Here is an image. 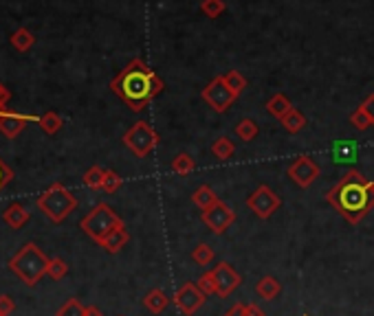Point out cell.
I'll return each instance as SVG.
<instances>
[{
    "label": "cell",
    "mask_w": 374,
    "mask_h": 316,
    "mask_svg": "<svg viewBox=\"0 0 374 316\" xmlns=\"http://www.w3.org/2000/svg\"><path fill=\"white\" fill-rule=\"evenodd\" d=\"M110 88L132 112H141L163 90V79L143 60H132L110 81Z\"/></svg>",
    "instance_id": "obj_1"
},
{
    "label": "cell",
    "mask_w": 374,
    "mask_h": 316,
    "mask_svg": "<svg viewBox=\"0 0 374 316\" xmlns=\"http://www.w3.org/2000/svg\"><path fill=\"white\" fill-rule=\"evenodd\" d=\"M328 205L337 209L350 224H359L374 207V183L366 181L361 172H348L341 181L330 189Z\"/></svg>",
    "instance_id": "obj_2"
},
{
    "label": "cell",
    "mask_w": 374,
    "mask_h": 316,
    "mask_svg": "<svg viewBox=\"0 0 374 316\" xmlns=\"http://www.w3.org/2000/svg\"><path fill=\"white\" fill-rule=\"evenodd\" d=\"M49 261L51 259L34 244V241H27V244L9 259V270H12L23 283H27V286H36V283L47 275Z\"/></svg>",
    "instance_id": "obj_3"
},
{
    "label": "cell",
    "mask_w": 374,
    "mask_h": 316,
    "mask_svg": "<svg viewBox=\"0 0 374 316\" xmlns=\"http://www.w3.org/2000/svg\"><path fill=\"white\" fill-rule=\"evenodd\" d=\"M38 209L51 220L53 224H62L75 211L77 198L73 196L62 183H53L45 194H40L36 200Z\"/></svg>",
    "instance_id": "obj_4"
},
{
    "label": "cell",
    "mask_w": 374,
    "mask_h": 316,
    "mask_svg": "<svg viewBox=\"0 0 374 316\" xmlns=\"http://www.w3.org/2000/svg\"><path fill=\"white\" fill-rule=\"evenodd\" d=\"M79 226L92 241H97L101 246V241L106 239L112 231L123 226V220L112 211V207H108L106 202H99L86 218H82Z\"/></svg>",
    "instance_id": "obj_5"
},
{
    "label": "cell",
    "mask_w": 374,
    "mask_h": 316,
    "mask_svg": "<svg viewBox=\"0 0 374 316\" xmlns=\"http://www.w3.org/2000/svg\"><path fill=\"white\" fill-rule=\"evenodd\" d=\"M157 143H159V134L145 121H137L126 134H123V145H126L137 158L150 156L154 147H157Z\"/></svg>",
    "instance_id": "obj_6"
},
{
    "label": "cell",
    "mask_w": 374,
    "mask_h": 316,
    "mask_svg": "<svg viewBox=\"0 0 374 316\" xmlns=\"http://www.w3.org/2000/svg\"><path fill=\"white\" fill-rule=\"evenodd\" d=\"M203 99L207 101V105H210L214 112L223 114V112L229 110V105L238 99V94L227 86L223 75H218L203 88Z\"/></svg>",
    "instance_id": "obj_7"
},
{
    "label": "cell",
    "mask_w": 374,
    "mask_h": 316,
    "mask_svg": "<svg viewBox=\"0 0 374 316\" xmlns=\"http://www.w3.org/2000/svg\"><path fill=\"white\" fill-rule=\"evenodd\" d=\"M279 205H282V200H279L273 189L266 185H260L255 192L247 198V207L251 209L260 220L271 218L279 209Z\"/></svg>",
    "instance_id": "obj_8"
},
{
    "label": "cell",
    "mask_w": 374,
    "mask_h": 316,
    "mask_svg": "<svg viewBox=\"0 0 374 316\" xmlns=\"http://www.w3.org/2000/svg\"><path fill=\"white\" fill-rule=\"evenodd\" d=\"M234 222H236V211L229 205H225L223 200L216 202L212 209L203 211V224L210 228L214 235L227 233V228H229Z\"/></svg>",
    "instance_id": "obj_9"
},
{
    "label": "cell",
    "mask_w": 374,
    "mask_h": 316,
    "mask_svg": "<svg viewBox=\"0 0 374 316\" xmlns=\"http://www.w3.org/2000/svg\"><path fill=\"white\" fill-rule=\"evenodd\" d=\"M172 301H174V305L179 308L185 316H194L196 312H199L203 305H205V301H207V297L205 294L199 290V286L196 283H183V286L176 290V294L172 297Z\"/></svg>",
    "instance_id": "obj_10"
},
{
    "label": "cell",
    "mask_w": 374,
    "mask_h": 316,
    "mask_svg": "<svg viewBox=\"0 0 374 316\" xmlns=\"http://www.w3.org/2000/svg\"><path fill=\"white\" fill-rule=\"evenodd\" d=\"M288 178L293 181L297 187H302V189H308L310 185H313L317 181V176H319V165L313 161L310 156H299L297 161H293L288 165V170H286Z\"/></svg>",
    "instance_id": "obj_11"
},
{
    "label": "cell",
    "mask_w": 374,
    "mask_h": 316,
    "mask_svg": "<svg viewBox=\"0 0 374 316\" xmlns=\"http://www.w3.org/2000/svg\"><path fill=\"white\" fill-rule=\"evenodd\" d=\"M214 277L218 283V297H223V299L229 297L232 292H236L242 283V277L238 275V272L232 268V263H227V261H221L214 268Z\"/></svg>",
    "instance_id": "obj_12"
},
{
    "label": "cell",
    "mask_w": 374,
    "mask_h": 316,
    "mask_svg": "<svg viewBox=\"0 0 374 316\" xmlns=\"http://www.w3.org/2000/svg\"><path fill=\"white\" fill-rule=\"evenodd\" d=\"M40 117H34V114H18L14 110H0V132H3L7 139H16V136L25 130V125L29 121L38 123Z\"/></svg>",
    "instance_id": "obj_13"
},
{
    "label": "cell",
    "mask_w": 374,
    "mask_h": 316,
    "mask_svg": "<svg viewBox=\"0 0 374 316\" xmlns=\"http://www.w3.org/2000/svg\"><path fill=\"white\" fill-rule=\"evenodd\" d=\"M3 220H5V224L9 228H23L29 222V211L23 205H20V202H12V205L5 209Z\"/></svg>",
    "instance_id": "obj_14"
},
{
    "label": "cell",
    "mask_w": 374,
    "mask_h": 316,
    "mask_svg": "<svg viewBox=\"0 0 374 316\" xmlns=\"http://www.w3.org/2000/svg\"><path fill=\"white\" fill-rule=\"evenodd\" d=\"M170 305V297L161 288H154L143 297V308L152 314H161Z\"/></svg>",
    "instance_id": "obj_15"
},
{
    "label": "cell",
    "mask_w": 374,
    "mask_h": 316,
    "mask_svg": "<svg viewBox=\"0 0 374 316\" xmlns=\"http://www.w3.org/2000/svg\"><path fill=\"white\" fill-rule=\"evenodd\" d=\"M128 239H130V235H128L126 226H119L117 231H112V233L101 241V248L110 252V255H117V252L128 244Z\"/></svg>",
    "instance_id": "obj_16"
},
{
    "label": "cell",
    "mask_w": 374,
    "mask_h": 316,
    "mask_svg": "<svg viewBox=\"0 0 374 316\" xmlns=\"http://www.w3.org/2000/svg\"><path fill=\"white\" fill-rule=\"evenodd\" d=\"M192 202L199 207L201 211H207V209H212L216 202H221V198H218L214 194V189L212 187H207V185H201L196 192L192 194Z\"/></svg>",
    "instance_id": "obj_17"
},
{
    "label": "cell",
    "mask_w": 374,
    "mask_h": 316,
    "mask_svg": "<svg viewBox=\"0 0 374 316\" xmlns=\"http://www.w3.org/2000/svg\"><path fill=\"white\" fill-rule=\"evenodd\" d=\"M279 290H282V286H279V281L275 277H262L258 283H255V292H258V297L260 299H264V301H273Z\"/></svg>",
    "instance_id": "obj_18"
},
{
    "label": "cell",
    "mask_w": 374,
    "mask_h": 316,
    "mask_svg": "<svg viewBox=\"0 0 374 316\" xmlns=\"http://www.w3.org/2000/svg\"><path fill=\"white\" fill-rule=\"evenodd\" d=\"M290 108H293V105H290V99L286 97V94H282V92L273 94V97L269 99V103H266V110L271 112L275 119H284V114Z\"/></svg>",
    "instance_id": "obj_19"
},
{
    "label": "cell",
    "mask_w": 374,
    "mask_h": 316,
    "mask_svg": "<svg viewBox=\"0 0 374 316\" xmlns=\"http://www.w3.org/2000/svg\"><path fill=\"white\" fill-rule=\"evenodd\" d=\"M284 125V130L290 132V134H297V132H302L304 130V125H306V117L299 110L295 108H290L286 114H284V119H279Z\"/></svg>",
    "instance_id": "obj_20"
},
{
    "label": "cell",
    "mask_w": 374,
    "mask_h": 316,
    "mask_svg": "<svg viewBox=\"0 0 374 316\" xmlns=\"http://www.w3.org/2000/svg\"><path fill=\"white\" fill-rule=\"evenodd\" d=\"M34 44H36V36L31 34L29 29H25V27L16 29L14 34H12V47H14L16 51L25 53V51H29L31 47H34Z\"/></svg>",
    "instance_id": "obj_21"
},
{
    "label": "cell",
    "mask_w": 374,
    "mask_h": 316,
    "mask_svg": "<svg viewBox=\"0 0 374 316\" xmlns=\"http://www.w3.org/2000/svg\"><path fill=\"white\" fill-rule=\"evenodd\" d=\"M357 161V145L350 141H341L335 145V163H355Z\"/></svg>",
    "instance_id": "obj_22"
},
{
    "label": "cell",
    "mask_w": 374,
    "mask_h": 316,
    "mask_svg": "<svg viewBox=\"0 0 374 316\" xmlns=\"http://www.w3.org/2000/svg\"><path fill=\"white\" fill-rule=\"evenodd\" d=\"M212 154L218 158V161H229V158L236 154V147H234V143L229 139H227V136H221L218 141H214Z\"/></svg>",
    "instance_id": "obj_23"
},
{
    "label": "cell",
    "mask_w": 374,
    "mask_h": 316,
    "mask_svg": "<svg viewBox=\"0 0 374 316\" xmlns=\"http://www.w3.org/2000/svg\"><path fill=\"white\" fill-rule=\"evenodd\" d=\"M194 167H196L194 158H192L190 154H185V152L176 154V156H174V161H172V172H174V174H179V176L192 174V172H194Z\"/></svg>",
    "instance_id": "obj_24"
},
{
    "label": "cell",
    "mask_w": 374,
    "mask_h": 316,
    "mask_svg": "<svg viewBox=\"0 0 374 316\" xmlns=\"http://www.w3.org/2000/svg\"><path fill=\"white\" fill-rule=\"evenodd\" d=\"M38 123H40V128H42V132L55 134V132H60L62 123H64V121H62V117L58 112H45V114H40Z\"/></svg>",
    "instance_id": "obj_25"
},
{
    "label": "cell",
    "mask_w": 374,
    "mask_h": 316,
    "mask_svg": "<svg viewBox=\"0 0 374 316\" xmlns=\"http://www.w3.org/2000/svg\"><path fill=\"white\" fill-rule=\"evenodd\" d=\"M260 128H258V123L253 119H242L240 123L236 125V134H238V139L249 143V141H253L255 136H258Z\"/></svg>",
    "instance_id": "obj_26"
},
{
    "label": "cell",
    "mask_w": 374,
    "mask_h": 316,
    "mask_svg": "<svg viewBox=\"0 0 374 316\" xmlns=\"http://www.w3.org/2000/svg\"><path fill=\"white\" fill-rule=\"evenodd\" d=\"M196 286H199V290L205 294V297L218 294V283H216V277H214V270L203 272V275L199 277V281H196Z\"/></svg>",
    "instance_id": "obj_27"
},
{
    "label": "cell",
    "mask_w": 374,
    "mask_h": 316,
    "mask_svg": "<svg viewBox=\"0 0 374 316\" xmlns=\"http://www.w3.org/2000/svg\"><path fill=\"white\" fill-rule=\"evenodd\" d=\"M103 176H106V170H101L99 165L90 167V170L84 174V185L88 189H95V192H99V189L103 187Z\"/></svg>",
    "instance_id": "obj_28"
},
{
    "label": "cell",
    "mask_w": 374,
    "mask_h": 316,
    "mask_svg": "<svg viewBox=\"0 0 374 316\" xmlns=\"http://www.w3.org/2000/svg\"><path fill=\"white\" fill-rule=\"evenodd\" d=\"M192 259L199 263V266H210L214 261V248L210 244H199L192 250Z\"/></svg>",
    "instance_id": "obj_29"
},
{
    "label": "cell",
    "mask_w": 374,
    "mask_h": 316,
    "mask_svg": "<svg viewBox=\"0 0 374 316\" xmlns=\"http://www.w3.org/2000/svg\"><path fill=\"white\" fill-rule=\"evenodd\" d=\"M66 272H68V263H66L64 259H60V257H53V259L49 261L47 275H49L51 279H55V281L64 279V277H66Z\"/></svg>",
    "instance_id": "obj_30"
},
{
    "label": "cell",
    "mask_w": 374,
    "mask_h": 316,
    "mask_svg": "<svg viewBox=\"0 0 374 316\" xmlns=\"http://www.w3.org/2000/svg\"><path fill=\"white\" fill-rule=\"evenodd\" d=\"M58 316H86V305H82L79 299H68L58 310Z\"/></svg>",
    "instance_id": "obj_31"
},
{
    "label": "cell",
    "mask_w": 374,
    "mask_h": 316,
    "mask_svg": "<svg viewBox=\"0 0 374 316\" xmlns=\"http://www.w3.org/2000/svg\"><path fill=\"white\" fill-rule=\"evenodd\" d=\"M225 81H227V86H229L236 94H242V90L247 88V79L245 75H240L238 70H229V73H225Z\"/></svg>",
    "instance_id": "obj_32"
},
{
    "label": "cell",
    "mask_w": 374,
    "mask_h": 316,
    "mask_svg": "<svg viewBox=\"0 0 374 316\" xmlns=\"http://www.w3.org/2000/svg\"><path fill=\"white\" fill-rule=\"evenodd\" d=\"M121 176L117 172H112V170H106V176H103V187H101V192H106V194H115L117 189L121 187Z\"/></svg>",
    "instance_id": "obj_33"
},
{
    "label": "cell",
    "mask_w": 374,
    "mask_h": 316,
    "mask_svg": "<svg viewBox=\"0 0 374 316\" xmlns=\"http://www.w3.org/2000/svg\"><path fill=\"white\" fill-rule=\"evenodd\" d=\"M203 14L207 18H218L223 12H225V3L223 0H203Z\"/></svg>",
    "instance_id": "obj_34"
},
{
    "label": "cell",
    "mask_w": 374,
    "mask_h": 316,
    "mask_svg": "<svg viewBox=\"0 0 374 316\" xmlns=\"http://www.w3.org/2000/svg\"><path fill=\"white\" fill-rule=\"evenodd\" d=\"M350 123L355 125L357 130H361V132H363V130H368L370 125H374V123L370 121V117H368V114L363 112V108H357L355 112L350 114Z\"/></svg>",
    "instance_id": "obj_35"
},
{
    "label": "cell",
    "mask_w": 374,
    "mask_h": 316,
    "mask_svg": "<svg viewBox=\"0 0 374 316\" xmlns=\"http://www.w3.org/2000/svg\"><path fill=\"white\" fill-rule=\"evenodd\" d=\"M14 181V172H12V167H9L3 158H0V192Z\"/></svg>",
    "instance_id": "obj_36"
},
{
    "label": "cell",
    "mask_w": 374,
    "mask_h": 316,
    "mask_svg": "<svg viewBox=\"0 0 374 316\" xmlns=\"http://www.w3.org/2000/svg\"><path fill=\"white\" fill-rule=\"evenodd\" d=\"M16 310V303L12 297H7V294H0V314L3 316H9Z\"/></svg>",
    "instance_id": "obj_37"
},
{
    "label": "cell",
    "mask_w": 374,
    "mask_h": 316,
    "mask_svg": "<svg viewBox=\"0 0 374 316\" xmlns=\"http://www.w3.org/2000/svg\"><path fill=\"white\" fill-rule=\"evenodd\" d=\"M242 312L245 316H264V312L260 310V305L255 303H242Z\"/></svg>",
    "instance_id": "obj_38"
},
{
    "label": "cell",
    "mask_w": 374,
    "mask_h": 316,
    "mask_svg": "<svg viewBox=\"0 0 374 316\" xmlns=\"http://www.w3.org/2000/svg\"><path fill=\"white\" fill-rule=\"evenodd\" d=\"M361 108H363V112H366L368 117H370V121L374 123V92L370 94V97H368L366 101L361 103Z\"/></svg>",
    "instance_id": "obj_39"
},
{
    "label": "cell",
    "mask_w": 374,
    "mask_h": 316,
    "mask_svg": "<svg viewBox=\"0 0 374 316\" xmlns=\"http://www.w3.org/2000/svg\"><path fill=\"white\" fill-rule=\"evenodd\" d=\"M12 99V92L5 86V83H0V110H7V103Z\"/></svg>",
    "instance_id": "obj_40"
},
{
    "label": "cell",
    "mask_w": 374,
    "mask_h": 316,
    "mask_svg": "<svg viewBox=\"0 0 374 316\" xmlns=\"http://www.w3.org/2000/svg\"><path fill=\"white\" fill-rule=\"evenodd\" d=\"M223 316H245V312H242V303L232 305V310H227Z\"/></svg>",
    "instance_id": "obj_41"
},
{
    "label": "cell",
    "mask_w": 374,
    "mask_h": 316,
    "mask_svg": "<svg viewBox=\"0 0 374 316\" xmlns=\"http://www.w3.org/2000/svg\"><path fill=\"white\" fill-rule=\"evenodd\" d=\"M86 316H103V312L97 308V305H86Z\"/></svg>",
    "instance_id": "obj_42"
},
{
    "label": "cell",
    "mask_w": 374,
    "mask_h": 316,
    "mask_svg": "<svg viewBox=\"0 0 374 316\" xmlns=\"http://www.w3.org/2000/svg\"><path fill=\"white\" fill-rule=\"evenodd\" d=\"M0 316H3V314H0Z\"/></svg>",
    "instance_id": "obj_43"
}]
</instances>
